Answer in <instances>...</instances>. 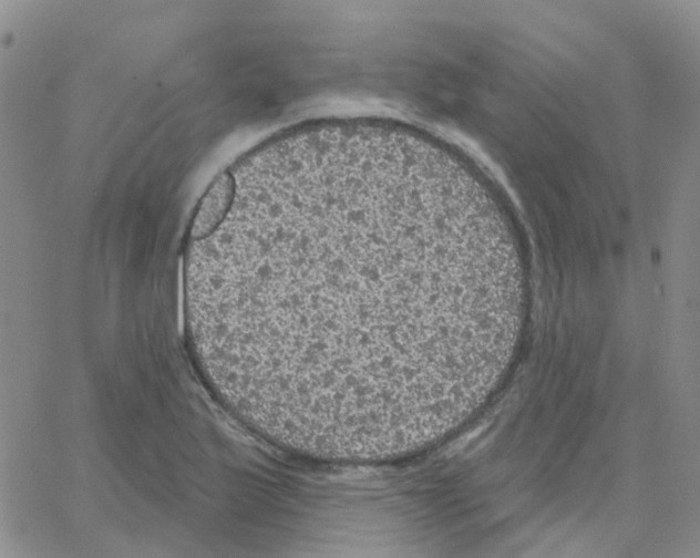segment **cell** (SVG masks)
<instances>
[{
    "instance_id": "1",
    "label": "cell",
    "mask_w": 700,
    "mask_h": 558,
    "mask_svg": "<svg viewBox=\"0 0 700 558\" xmlns=\"http://www.w3.org/2000/svg\"><path fill=\"white\" fill-rule=\"evenodd\" d=\"M503 287L490 238L451 195L366 162L256 189L188 276L231 411L276 447L348 462L424 444L486 388Z\"/></svg>"
},
{
    "instance_id": "2",
    "label": "cell",
    "mask_w": 700,
    "mask_h": 558,
    "mask_svg": "<svg viewBox=\"0 0 700 558\" xmlns=\"http://www.w3.org/2000/svg\"><path fill=\"white\" fill-rule=\"evenodd\" d=\"M235 195V179L228 172L222 173L202 198L193 219L189 239L209 236L225 219Z\"/></svg>"
}]
</instances>
